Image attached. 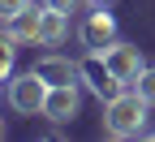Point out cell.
Here are the masks:
<instances>
[{"instance_id":"cell-1","label":"cell","mask_w":155,"mask_h":142,"mask_svg":"<svg viewBox=\"0 0 155 142\" xmlns=\"http://www.w3.org/2000/svg\"><path fill=\"white\" fill-rule=\"evenodd\" d=\"M147 112H151V104L138 91H116L104 104V129H108V138H142L147 134Z\"/></svg>"},{"instance_id":"cell-2","label":"cell","mask_w":155,"mask_h":142,"mask_svg":"<svg viewBox=\"0 0 155 142\" xmlns=\"http://www.w3.org/2000/svg\"><path fill=\"white\" fill-rule=\"evenodd\" d=\"M48 91H52V82L39 69H30V73H13L9 78V86H5V99H9V108L13 112H22V116H43V104H48Z\"/></svg>"},{"instance_id":"cell-3","label":"cell","mask_w":155,"mask_h":142,"mask_svg":"<svg viewBox=\"0 0 155 142\" xmlns=\"http://www.w3.org/2000/svg\"><path fill=\"white\" fill-rule=\"evenodd\" d=\"M99 56H104V65L116 73V82H121V86H134V82L142 78V69H147V60H142V48H138V43H125V39L108 43Z\"/></svg>"},{"instance_id":"cell-4","label":"cell","mask_w":155,"mask_h":142,"mask_svg":"<svg viewBox=\"0 0 155 142\" xmlns=\"http://www.w3.org/2000/svg\"><path fill=\"white\" fill-rule=\"evenodd\" d=\"M78 78H82V86H86L95 99H104V104H108L116 91H125L121 82H116V73L104 65L99 52H86V60H78Z\"/></svg>"},{"instance_id":"cell-5","label":"cell","mask_w":155,"mask_h":142,"mask_svg":"<svg viewBox=\"0 0 155 142\" xmlns=\"http://www.w3.org/2000/svg\"><path fill=\"white\" fill-rule=\"evenodd\" d=\"M78 108H82V78H78V82H56L48 91L43 116L52 121V125H69V121L78 116Z\"/></svg>"},{"instance_id":"cell-6","label":"cell","mask_w":155,"mask_h":142,"mask_svg":"<svg viewBox=\"0 0 155 142\" xmlns=\"http://www.w3.org/2000/svg\"><path fill=\"white\" fill-rule=\"evenodd\" d=\"M108 43H116V22H112V13H104V5H95V13H86V22H82V48L104 52Z\"/></svg>"},{"instance_id":"cell-7","label":"cell","mask_w":155,"mask_h":142,"mask_svg":"<svg viewBox=\"0 0 155 142\" xmlns=\"http://www.w3.org/2000/svg\"><path fill=\"white\" fill-rule=\"evenodd\" d=\"M39 26H43V9H35V5H26L22 13L5 17V35L17 39V43H39Z\"/></svg>"},{"instance_id":"cell-8","label":"cell","mask_w":155,"mask_h":142,"mask_svg":"<svg viewBox=\"0 0 155 142\" xmlns=\"http://www.w3.org/2000/svg\"><path fill=\"white\" fill-rule=\"evenodd\" d=\"M65 35H69V13H61V9H48V5H43V26H39V43H43V48H56V43H65Z\"/></svg>"},{"instance_id":"cell-9","label":"cell","mask_w":155,"mask_h":142,"mask_svg":"<svg viewBox=\"0 0 155 142\" xmlns=\"http://www.w3.org/2000/svg\"><path fill=\"white\" fill-rule=\"evenodd\" d=\"M35 69L43 73L52 86H56V82H78V65H73V60H65V56H43Z\"/></svg>"},{"instance_id":"cell-10","label":"cell","mask_w":155,"mask_h":142,"mask_svg":"<svg viewBox=\"0 0 155 142\" xmlns=\"http://www.w3.org/2000/svg\"><path fill=\"white\" fill-rule=\"evenodd\" d=\"M134 91H138V95L147 99V104L155 108V65H147V69H142V78L134 82Z\"/></svg>"},{"instance_id":"cell-11","label":"cell","mask_w":155,"mask_h":142,"mask_svg":"<svg viewBox=\"0 0 155 142\" xmlns=\"http://www.w3.org/2000/svg\"><path fill=\"white\" fill-rule=\"evenodd\" d=\"M13 52H17V39L5 35V43H0V78H5V82L13 78Z\"/></svg>"},{"instance_id":"cell-12","label":"cell","mask_w":155,"mask_h":142,"mask_svg":"<svg viewBox=\"0 0 155 142\" xmlns=\"http://www.w3.org/2000/svg\"><path fill=\"white\" fill-rule=\"evenodd\" d=\"M48 9H61V13H78L82 9V0H43Z\"/></svg>"},{"instance_id":"cell-13","label":"cell","mask_w":155,"mask_h":142,"mask_svg":"<svg viewBox=\"0 0 155 142\" xmlns=\"http://www.w3.org/2000/svg\"><path fill=\"white\" fill-rule=\"evenodd\" d=\"M30 5V0H0V13H5V17H13V13H22Z\"/></svg>"},{"instance_id":"cell-14","label":"cell","mask_w":155,"mask_h":142,"mask_svg":"<svg viewBox=\"0 0 155 142\" xmlns=\"http://www.w3.org/2000/svg\"><path fill=\"white\" fill-rule=\"evenodd\" d=\"M95 5H108V0H95Z\"/></svg>"}]
</instances>
